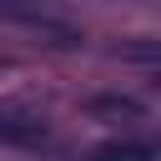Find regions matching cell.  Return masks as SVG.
I'll use <instances>...</instances> for the list:
<instances>
[{"label":"cell","instance_id":"7a4b0ae2","mask_svg":"<svg viewBox=\"0 0 161 161\" xmlns=\"http://www.w3.org/2000/svg\"><path fill=\"white\" fill-rule=\"evenodd\" d=\"M91 161H161V136H146V141H111V146H96Z\"/></svg>","mask_w":161,"mask_h":161},{"label":"cell","instance_id":"3957f363","mask_svg":"<svg viewBox=\"0 0 161 161\" xmlns=\"http://www.w3.org/2000/svg\"><path fill=\"white\" fill-rule=\"evenodd\" d=\"M121 60H136V65H161V40H131L116 50Z\"/></svg>","mask_w":161,"mask_h":161},{"label":"cell","instance_id":"277c9868","mask_svg":"<svg viewBox=\"0 0 161 161\" xmlns=\"http://www.w3.org/2000/svg\"><path fill=\"white\" fill-rule=\"evenodd\" d=\"M0 65H5V60H0Z\"/></svg>","mask_w":161,"mask_h":161},{"label":"cell","instance_id":"6da1fadb","mask_svg":"<svg viewBox=\"0 0 161 161\" xmlns=\"http://www.w3.org/2000/svg\"><path fill=\"white\" fill-rule=\"evenodd\" d=\"M45 136V116L25 111V106H0V141H40Z\"/></svg>","mask_w":161,"mask_h":161}]
</instances>
